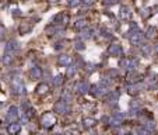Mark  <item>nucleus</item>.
<instances>
[{
    "mask_svg": "<svg viewBox=\"0 0 158 135\" xmlns=\"http://www.w3.org/2000/svg\"><path fill=\"white\" fill-rule=\"evenodd\" d=\"M41 124L44 128H52L56 124V117L52 113H45L44 116L41 117Z\"/></svg>",
    "mask_w": 158,
    "mask_h": 135,
    "instance_id": "obj_1",
    "label": "nucleus"
},
{
    "mask_svg": "<svg viewBox=\"0 0 158 135\" xmlns=\"http://www.w3.org/2000/svg\"><path fill=\"white\" fill-rule=\"evenodd\" d=\"M129 35V41L132 42L133 45H140L141 44V41H143V32L140 31V30H136V31H129L127 32Z\"/></svg>",
    "mask_w": 158,
    "mask_h": 135,
    "instance_id": "obj_2",
    "label": "nucleus"
},
{
    "mask_svg": "<svg viewBox=\"0 0 158 135\" xmlns=\"http://www.w3.org/2000/svg\"><path fill=\"white\" fill-rule=\"evenodd\" d=\"M53 110H55V113H59V114H66L69 111V104H67V101L64 99H60L59 101L55 103Z\"/></svg>",
    "mask_w": 158,
    "mask_h": 135,
    "instance_id": "obj_3",
    "label": "nucleus"
},
{
    "mask_svg": "<svg viewBox=\"0 0 158 135\" xmlns=\"http://www.w3.org/2000/svg\"><path fill=\"white\" fill-rule=\"evenodd\" d=\"M6 121L7 122H17L18 121V109L16 106H11L6 114Z\"/></svg>",
    "mask_w": 158,
    "mask_h": 135,
    "instance_id": "obj_4",
    "label": "nucleus"
},
{
    "mask_svg": "<svg viewBox=\"0 0 158 135\" xmlns=\"http://www.w3.org/2000/svg\"><path fill=\"white\" fill-rule=\"evenodd\" d=\"M13 90L17 93V94H24V93H25V86H24V83L21 82L20 77H16V79L13 80Z\"/></svg>",
    "mask_w": 158,
    "mask_h": 135,
    "instance_id": "obj_5",
    "label": "nucleus"
},
{
    "mask_svg": "<svg viewBox=\"0 0 158 135\" xmlns=\"http://www.w3.org/2000/svg\"><path fill=\"white\" fill-rule=\"evenodd\" d=\"M123 120H125V116H123L122 113H118V114H115V116L109 120V122H111V125H114V127H119L120 124L123 122Z\"/></svg>",
    "mask_w": 158,
    "mask_h": 135,
    "instance_id": "obj_6",
    "label": "nucleus"
},
{
    "mask_svg": "<svg viewBox=\"0 0 158 135\" xmlns=\"http://www.w3.org/2000/svg\"><path fill=\"white\" fill-rule=\"evenodd\" d=\"M41 77H42V71H41V68L34 66L31 71H30V79H31V80H38Z\"/></svg>",
    "mask_w": 158,
    "mask_h": 135,
    "instance_id": "obj_7",
    "label": "nucleus"
},
{
    "mask_svg": "<svg viewBox=\"0 0 158 135\" xmlns=\"http://www.w3.org/2000/svg\"><path fill=\"white\" fill-rule=\"evenodd\" d=\"M18 42L17 41H14V39H11V41H8L6 44V48H4V52H11V54H14V52L18 49L20 46H18Z\"/></svg>",
    "mask_w": 158,
    "mask_h": 135,
    "instance_id": "obj_8",
    "label": "nucleus"
},
{
    "mask_svg": "<svg viewBox=\"0 0 158 135\" xmlns=\"http://www.w3.org/2000/svg\"><path fill=\"white\" fill-rule=\"evenodd\" d=\"M108 54L109 55H122V48L118 44H111L108 48Z\"/></svg>",
    "mask_w": 158,
    "mask_h": 135,
    "instance_id": "obj_9",
    "label": "nucleus"
},
{
    "mask_svg": "<svg viewBox=\"0 0 158 135\" xmlns=\"http://www.w3.org/2000/svg\"><path fill=\"white\" fill-rule=\"evenodd\" d=\"M119 16L122 20H129L130 17H132V11H130V9L126 6L120 7V11H119Z\"/></svg>",
    "mask_w": 158,
    "mask_h": 135,
    "instance_id": "obj_10",
    "label": "nucleus"
},
{
    "mask_svg": "<svg viewBox=\"0 0 158 135\" xmlns=\"http://www.w3.org/2000/svg\"><path fill=\"white\" fill-rule=\"evenodd\" d=\"M35 90H37V94H39V96H44V94H46V93L49 91V84H48V83H39Z\"/></svg>",
    "mask_w": 158,
    "mask_h": 135,
    "instance_id": "obj_11",
    "label": "nucleus"
},
{
    "mask_svg": "<svg viewBox=\"0 0 158 135\" xmlns=\"http://www.w3.org/2000/svg\"><path fill=\"white\" fill-rule=\"evenodd\" d=\"M18 31L21 35H25V34H28V32L32 31V24L31 23H23L21 26H20Z\"/></svg>",
    "mask_w": 158,
    "mask_h": 135,
    "instance_id": "obj_12",
    "label": "nucleus"
},
{
    "mask_svg": "<svg viewBox=\"0 0 158 135\" xmlns=\"http://www.w3.org/2000/svg\"><path fill=\"white\" fill-rule=\"evenodd\" d=\"M20 131H21V125H20L18 122H11L7 127V132L8 134H18Z\"/></svg>",
    "mask_w": 158,
    "mask_h": 135,
    "instance_id": "obj_13",
    "label": "nucleus"
},
{
    "mask_svg": "<svg viewBox=\"0 0 158 135\" xmlns=\"http://www.w3.org/2000/svg\"><path fill=\"white\" fill-rule=\"evenodd\" d=\"M59 64L63 65V66H70V65L73 64V59L69 55H60L59 56Z\"/></svg>",
    "mask_w": 158,
    "mask_h": 135,
    "instance_id": "obj_14",
    "label": "nucleus"
},
{
    "mask_svg": "<svg viewBox=\"0 0 158 135\" xmlns=\"http://www.w3.org/2000/svg\"><path fill=\"white\" fill-rule=\"evenodd\" d=\"M90 90V86L87 82H81V83L77 84V91L80 93V94H85V93H88Z\"/></svg>",
    "mask_w": 158,
    "mask_h": 135,
    "instance_id": "obj_15",
    "label": "nucleus"
},
{
    "mask_svg": "<svg viewBox=\"0 0 158 135\" xmlns=\"http://www.w3.org/2000/svg\"><path fill=\"white\" fill-rule=\"evenodd\" d=\"M95 124H97L95 118H91V117H85V118L83 120V125H84L85 128H92V127H95Z\"/></svg>",
    "mask_w": 158,
    "mask_h": 135,
    "instance_id": "obj_16",
    "label": "nucleus"
},
{
    "mask_svg": "<svg viewBox=\"0 0 158 135\" xmlns=\"http://www.w3.org/2000/svg\"><path fill=\"white\" fill-rule=\"evenodd\" d=\"M137 68V59H127L126 61V69L129 72L134 71Z\"/></svg>",
    "mask_w": 158,
    "mask_h": 135,
    "instance_id": "obj_17",
    "label": "nucleus"
},
{
    "mask_svg": "<svg viewBox=\"0 0 158 135\" xmlns=\"http://www.w3.org/2000/svg\"><path fill=\"white\" fill-rule=\"evenodd\" d=\"M139 90H140V86H134V84H130V86L127 87V93H129L130 96H137Z\"/></svg>",
    "mask_w": 158,
    "mask_h": 135,
    "instance_id": "obj_18",
    "label": "nucleus"
},
{
    "mask_svg": "<svg viewBox=\"0 0 158 135\" xmlns=\"http://www.w3.org/2000/svg\"><path fill=\"white\" fill-rule=\"evenodd\" d=\"M13 59H14V54H11V52H4V64L6 65H10L11 62H13Z\"/></svg>",
    "mask_w": 158,
    "mask_h": 135,
    "instance_id": "obj_19",
    "label": "nucleus"
},
{
    "mask_svg": "<svg viewBox=\"0 0 158 135\" xmlns=\"http://www.w3.org/2000/svg\"><path fill=\"white\" fill-rule=\"evenodd\" d=\"M155 32H157V28L155 27H148V30L145 32V37L147 38H154L155 37Z\"/></svg>",
    "mask_w": 158,
    "mask_h": 135,
    "instance_id": "obj_20",
    "label": "nucleus"
},
{
    "mask_svg": "<svg viewBox=\"0 0 158 135\" xmlns=\"http://www.w3.org/2000/svg\"><path fill=\"white\" fill-rule=\"evenodd\" d=\"M53 84L57 86V87L62 86V84H63V76H62V75H56V76L53 77Z\"/></svg>",
    "mask_w": 158,
    "mask_h": 135,
    "instance_id": "obj_21",
    "label": "nucleus"
},
{
    "mask_svg": "<svg viewBox=\"0 0 158 135\" xmlns=\"http://www.w3.org/2000/svg\"><path fill=\"white\" fill-rule=\"evenodd\" d=\"M76 72H77V68H76V66H71V65H70L69 68H67L66 76H67V77H73L74 75H76Z\"/></svg>",
    "mask_w": 158,
    "mask_h": 135,
    "instance_id": "obj_22",
    "label": "nucleus"
},
{
    "mask_svg": "<svg viewBox=\"0 0 158 135\" xmlns=\"http://www.w3.org/2000/svg\"><path fill=\"white\" fill-rule=\"evenodd\" d=\"M144 128L148 131V132H154L155 131V122H152V121H148L147 124L144 125Z\"/></svg>",
    "mask_w": 158,
    "mask_h": 135,
    "instance_id": "obj_23",
    "label": "nucleus"
},
{
    "mask_svg": "<svg viewBox=\"0 0 158 135\" xmlns=\"http://www.w3.org/2000/svg\"><path fill=\"white\" fill-rule=\"evenodd\" d=\"M136 80H139V79H137V75L134 73V71H132L129 75H127V82L133 83V82H136Z\"/></svg>",
    "mask_w": 158,
    "mask_h": 135,
    "instance_id": "obj_24",
    "label": "nucleus"
},
{
    "mask_svg": "<svg viewBox=\"0 0 158 135\" xmlns=\"http://www.w3.org/2000/svg\"><path fill=\"white\" fill-rule=\"evenodd\" d=\"M74 27H76L77 30H84V28L87 27V24H85V21H84V20H78L76 24H74Z\"/></svg>",
    "mask_w": 158,
    "mask_h": 135,
    "instance_id": "obj_25",
    "label": "nucleus"
},
{
    "mask_svg": "<svg viewBox=\"0 0 158 135\" xmlns=\"http://www.w3.org/2000/svg\"><path fill=\"white\" fill-rule=\"evenodd\" d=\"M118 97H119V93H118V91H111V93H108V99H109V101H116Z\"/></svg>",
    "mask_w": 158,
    "mask_h": 135,
    "instance_id": "obj_26",
    "label": "nucleus"
},
{
    "mask_svg": "<svg viewBox=\"0 0 158 135\" xmlns=\"http://www.w3.org/2000/svg\"><path fill=\"white\" fill-rule=\"evenodd\" d=\"M74 48H76L77 51H83L84 49V44H83L81 41H76L74 42Z\"/></svg>",
    "mask_w": 158,
    "mask_h": 135,
    "instance_id": "obj_27",
    "label": "nucleus"
},
{
    "mask_svg": "<svg viewBox=\"0 0 158 135\" xmlns=\"http://www.w3.org/2000/svg\"><path fill=\"white\" fill-rule=\"evenodd\" d=\"M99 84H101V86H104V87H109V86H111V80H109V79H102L101 82H99Z\"/></svg>",
    "mask_w": 158,
    "mask_h": 135,
    "instance_id": "obj_28",
    "label": "nucleus"
},
{
    "mask_svg": "<svg viewBox=\"0 0 158 135\" xmlns=\"http://www.w3.org/2000/svg\"><path fill=\"white\" fill-rule=\"evenodd\" d=\"M141 52H143L144 55H148V54H150V45H147V44L143 45V46H141Z\"/></svg>",
    "mask_w": 158,
    "mask_h": 135,
    "instance_id": "obj_29",
    "label": "nucleus"
},
{
    "mask_svg": "<svg viewBox=\"0 0 158 135\" xmlns=\"http://www.w3.org/2000/svg\"><path fill=\"white\" fill-rule=\"evenodd\" d=\"M91 35H92V31H90V30L84 31V30H83V34H81L83 38H91Z\"/></svg>",
    "mask_w": 158,
    "mask_h": 135,
    "instance_id": "obj_30",
    "label": "nucleus"
},
{
    "mask_svg": "<svg viewBox=\"0 0 158 135\" xmlns=\"http://www.w3.org/2000/svg\"><path fill=\"white\" fill-rule=\"evenodd\" d=\"M80 3H81L80 0H70V1H69V4H70L71 7H77L78 4H80Z\"/></svg>",
    "mask_w": 158,
    "mask_h": 135,
    "instance_id": "obj_31",
    "label": "nucleus"
},
{
    "mask_svg": "<svg viewBox=\"0 0 158 135\" xmlns=\"http://www.w3.org/2000/svg\"><path fill=\"white\" fill-rule=\"evenodd\" d=\"M55 31H56V27H55V26L48 27V28H46V32H49V34H53Z\"/></svg>",
    "mask_w": 158,
    "mask_h": 135,
    "instance_id": "obj_32",
    "label": "nucleus"
},
{
    "mask_svg": "<svg viewBox=\"0 0 158 135\" xmlns=\"http://www.w3.org/2000/svg\"><path fill=\"white\" fill-rule=\"evenodd\" d=\"M13 16H14V17H16V16H21V13H20V10H18V9H17V10H14V11H13Z\"/></svg>",
    "mask_w": 158,
    "mask_h": 135,
    "instance_id": "obj_33",
    "label": "nucleus"
},
{
    "mask_svg": "<svg viewBox=\"0 0 158 135\" xmlns=\"http://www.w3.org/2000/svg\"><path fill=\"white\" fill-rule=\"evenodd\" d=\"M85 3H87V4H91V3H92V0H85Z\"/></svg>",
    "mask_w": 158,
    "mask_h": 135,
    "instance_id": "obj_34",
    "label": "nucleus"
},
{
    "mask_svg": "<svg viewBox=\"0 0 158 135\" xmlns=\"http://www.w3.org/2000/svg\"><path fill=\"white\" fill-rule=\"evenodd\" d=\"M155 52H157V54H158V44L155 45Z\"/></svg>",
    "mask_w": 158,
    "mask_h": 135,
    "instance_id": "obj_35",
    "label": "nucleus"
},
{
    "mask_svg": "<svg viewBox=\"0 0 158 135\" xmlns=\"http://www.w3.org/2000/svg\"><path fill=\"white\" fill-rule=\"evenodd\" d=\"M115 1H116V0H115Z\"/></svg>",
    "mask_w": 158,
    "mask_h": 135,
    "instance_id": "obj_36",
    "label": "nucleus"
}]
</instances>
